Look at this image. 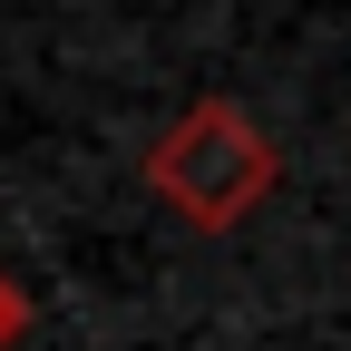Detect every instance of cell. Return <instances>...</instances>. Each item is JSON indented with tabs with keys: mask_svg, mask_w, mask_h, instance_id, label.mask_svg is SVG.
I'll return each mask as SVG.
<instances>
[{
	"mask_svg": "<svg viewBox=\"0 0 351 351\" xmlns=\"http://www.w3.org/2000/svg\"><path fill=\"white\" fill-rule=\"evenodd\" d=\"M274 176H283V147L263 137L234 98H195L186 117H166L156 147H147V195L166 215H186L195 234H234L244 215L274 195Z\"/></svg>",
	"mask_w": 351,
	"mask_h": 351,
	"instance_id": "cell-1",
	"label": "cell"
},
{
	"mask_svg": "<svg viewBox=\"0 0 351 351\" xmlns=\"http://www.w3.org/2000/svg\"><path fill=\"white\" fill-rule=\"evenodd\" d=\"M20 332H29V293H20V283H10V274H0V351H10V341H20Z\"/></svg>",
	"mask_w": 351,
	"mask_h": 351,
	"instance_id": "cell-2",
	"label": "cell"
}]
</instances>
